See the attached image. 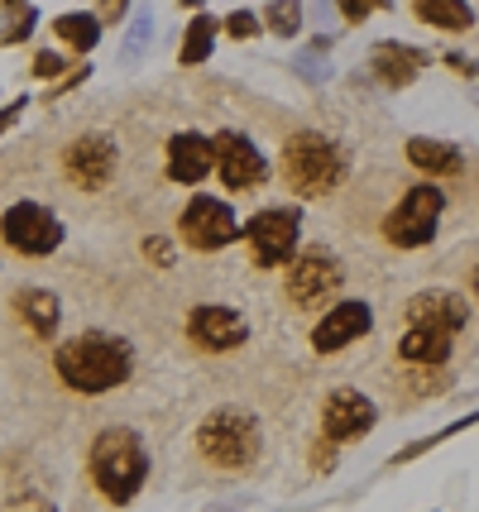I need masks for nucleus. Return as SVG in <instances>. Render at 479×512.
<instances>
[{
  "instance_id": "f257e3e1",
  "label": "nucleus",
  "mask_w": 479,
  "mask_h": 512,
  "mask_svg": "<svg viewBox=\"0 0 479 512\" xmlns=\"http://www.w3.org/2000/svg\"><path fill=\"white\" fill-rule=\"evenodd\" d=\"M53 369H58L63 388L82 393V398H101V393H115V388L130 383V374H135V345L115 331H82L58 345Z\"/></svg>"
},
{
  "instance_id": "f03ea898",
  "label": "nucleus",
  "mask_w": 479,
  "mask_h": 512,
  "mask_svg": "<svg viewBox=\"0 0 479 512\" xmlns=\"http://www.w3.org/2000/svg\"><path fill=\"white\" fill-rule=\"evenodd\" d=\"M87 469H92V484L101 489V498H106L111 508H125V503H135L139 489L149 484V450L139 441V431H130V426H106L92 441Z\"/></svg>"
},
{
  "instance_id": "7ed1b4c3",
  "label": "nucleus",
  "mask_w": 479,
  "mask_h": 512,
  "mask_svg": "<svg viewBox=\"0 0 479 512\" xmlns=\"http://www.w3.org/2000/svg\"><path fill=\"white\" fill-rule=\"evenodd\" d=\"M278 168H283V182L293 187L297 197H307V201L331 197V192L345 182V173H350V168H345V149L331 139V134H321V130L288 134Z\"/></svg>"
},
{
  "instance_id": "20e7f679",
  "label": "nucleus",
  "mask_w": 479,
  "mask_h": 512,
  "mask_svg": "<svg viewBox=\"0 0 479 512\" xmlns=\"http://www.w3.org/2000/svg\"><path fill=\"white\" fill-rule=\"evenodd\" d=\"M264 450V431L245 407H216L202 426H197V455L216 469H250Z\"/></svg>"
},
{
  "instance_id": "39448f33",
  "label": "nucleus",
  "mask_w": 479,
  "mask_h": 512,
  "mask_svg": "<svg viewBox=\"0 0 479 512\" xmlns=\"http://www.w3.org/2000/svg\"><path fill=\"white\" fill-rule=\"evenodd\" d=\"M240 240L250 245L259 268H288L302 249V206H264L240 225Z\"/></svg>"
},
{
  "instance_id": "423d86ee",
  "label": "nucleus",
  "mask_w": 479,
  "mask_h": 512,
  "mask_svg": "<svg viewBox=\"0 0 479 512\" xmlns=\"http://www.w3.org/2000/svg\"><path fill=\"white\" fill-rule=\"evenodd\" d=\"M345 283V264L336 249L326 245H307L297 249V259L288 264V278H283V288H288V302L302 307V312H317L321 302H331Z\"/></svg>"
},
{
  "instance_id": "0eeeda50",
  "label": "nucleus",
  "mask_w": 479,
  "mask_h": 512,
  "mask_svg": "<svg viewBox=\"0 0 479 512\" xmlns=\"http://www.w3.org/2000/svg\"><path fill=\"white\" fill-rule=\"evenodd\" d=\"M446 211V192L432 182H417L412 192H403V201L388 211L384 221V240L393 249H422L436 240V225Z\"/></svg>"
},
{
  "instance_id": "6e6552de",
  "label": "nucleus",
  "mask_w": 479,
  "mask_h": 512,
  "mask_svg": "<svg viewBox=\"0 0 479 512\" xmlns=\"http://www.w3.org/2000/svg\"><path fill=\"white\" fill-rule=\"evenodd\" d=\"M63 221H58V211L48 206V201H15V206H5V216H0V240L24 254V259H48L53 249L63 245Z\"/></svg>"
},
{
  "instance_id": "1a4fd4ad",
  "label": "nucleus",
  "mask_w": 479,
  "mask_h": 512,
  "mask_svg": "<svg viewBox=\"0 0 479 512\" xmlns=\"http://www.w3.org/2000/svg\"><path fill=\"white\" fill-rule=\"evenodd\" d=\"M178 240L197 254H221L240 240V216L221 197H192L178 211Z\"/></svg>"
},
{
  "instance_id": "9d476101",
  "label": "nucleus",
  "mask_w": 479,
  "mask_h": 512,
  "mask_svg": "<svg viewBox=\"0 0 479 512\" xmlns=\"http://www.w3.org/2000/svg\"><path fill=\"white\" fill-rule=\"evenodd\" d=\"M115 168H120V144L106 130L77 134L68 149H63V178L77 192H101L115 178Z\"/></svg>"
},
{
  "instance_id": "9b49d317",
  "label": "nucleus",
  "mask_w": 479,
  "mask_h": 512,
  "mask_svg": "<svg viewBox=\"0 0 479 512\" xmlns=\"http://www.w3.org/2000/svg\"><path fill=\"white\" fill-rule=\"evenodd\" d=\"M211 149H216V178L226 182V192H254L269 178V158L259 154V144L245 130H221Z\"/></svg>"
},
{
  "instance_id": "f8f14e48",
  "label": "nucleus",
  "mask_w": 479,
  "mask_h": 512,
  "mask_svg": "<svg viewBox=\"0 0 479 512\" xmlns=\"http://www.w3.org/2000/svg\"><path fill=\"white\" fill-rule=\"evenodd\" d=\"M187 340L202 350V355H230L250 340V321L235 312V307H221V302H202L187 312Z\"/></svg>"
},
{
  "instance_id": "ddd939ff",
  "label": "nucleus",
  "mask_w": 479,
  "mask_h": 512,
  "mask_svg": "<svg viewBox=\"0 0 479 512\" xmlns=\"http://www.w3.org/2000/svg\"><path fill=\"white\" fill-rule=\"evenodd\" d=\"M374 422H379V407H374V398H365L360 388L326 393V407H321V436H326V441H336V446L360 441V436L374 431Z\"/></svg>"
},
{
  "instance_id": "4468645a",
  "label": "nucleus",
  "mask_w": 479,
  "mask_h": 512,
  "mask_svg": "<svg viewBox=\"0 0 479 512\" xmlns=\"http://www.w3.org/2000/svg\"><path fill=\"white\" fill-rule=\"evenodd\" d=\"M369 331H374V307L360 302V297H345V302H336V307L312 326V350H317V355H336L345 345L365 340Z\"/></svg>"
},
{
  "instance_id": "2eb2a0df",
  "label": "nucleus",
  "mask_w": 479,
  "mask_h": 512,
  "mask_svg": "<svg viewBox=\"0 0 479 512\" xmlns=\"http://www.w3.org/2000/svg\"><path fill=\"white\" fill-rule=\"evenodd\" d=\"M403 321H408V326H427V331L460 335L465 321H470V302H465L456 288H427V292H417V297H408Z\"/></svg>"
},
{
  "instance_id": "dca6fc26",
  "label": "nucleus",
  "mask_w": 479,
  "mask_h": 512,
  "mask_svg": "<svg viewBox=\"0 0 479 512\" xmlns=\"http://www.w3.org/2000/svg\"><path fill=\"white\" fill-rule=\"evenodd\" d=\"M216 173V149L211 139L197 130H178L168 139V178L183 182V187H197Z\"/></svg>"
},
{
  "instance_id": "f3484780",
  "label": "nucleus",
  "mask_w": 479,
  "mask_h": 512,
  "mask_svg": "<svg viewBox=\"0 0 479 512\" xmlns=\"http://www.w3.org/2000/svg\"><path fill=\"white\" fill-rule=\"evenodd\" d=\"M369 67H374V77L384 82V87L403 91L412 87L417 77H422V67H427V53L412 44H398V39H388V44H374V58H369Z\"/></svg>"
},
{
  "instance_id": "a211bd4d",
  "label": "nucleus",
  "mask_w": 479,
  "mask_h": 512,
  "mask_svg": "<svg viewBox=\"0 0 479 512\" xmlns=\"http://www.w3.org/2000/svg\"><path fill=\"white\" fill-rule=\"evenodd\" d=\"M15 321H20L34 340H53V335H58V321H63V302H58V292H48V288L15 292Z\"/></svg>"
},
{
  "instance_id": "6ab92c4d",
  "label": "nucleus",
  "mask_w": 479,
  "mask_h": 512,
  "mask_svg": "<svg viewBox=\"0 0 479 512\" xmlns=\"http://www.w3.org/2000/svg\"><path fill=\"white\" fill-rule=\"evenodd\" d=\"M456 350V335L446 331H427V326H408L403 340H398V359L412 364V369H441Z\"/></svg>"
},
{
  "instance_id": "aec40b11",
  "label": "nucleus",
  "mask_w": 479,
  "mask_h": 512,
  "mask_svg": "<svg viewBox=\"0 0 479 512\" xmlns=\"http://www.w3.org/2000/svg\"><path fill=\"white\" fill-rule=\"evenodd\" d=\"M408 163L417 173H427V178H456L460 168H465V154H460L456 144H446V139H408Z\"/></svg>"
},
{
  "instance_id": "412c9836",
  "label": "nucleus",
  "mask_w": 479,
  "mask_h": 512,
  "mask_svg": "<svg viewBox=\"0 0 479 512\" xmlns=\"http://www.w3.org/2000/svg\"><path fill=\"white\" fill-rule=\"evenodd\" d=\"M412 15L432 29H446V34H465L475 24L470 0H412Z\"/></svg>"
},
{
  "instance_id": "4be33fe9",
  "label": "nucleus",
  "mask_w": 479,
  "mask_h": 512,
  "mask_svg": "<svg viewBox=\"0 0 479 512\" xmlns=\"http://www.w3.org/2000/svg\"><path fill=\"white\" fill-rule=\"evenodd\" d=\"M53 34H58L72 53H92V48L101 44V20L87 15V10H68V15L53 20Z\"/></svg>"
},
{
  "instance_id": "5701e85b",
  "label": "nucleus",
  "mask_w": 479,
  "mask_h": 512,
  "mask_svg": "<svg viewBox=\"0 0 479 512\" xmlns=\"http://www.w3.org/2000/svg\"><path fill=\"white\" fill-rule=\"evenodd\" d=\"M216 29L221 24L211 20V15H192V24H187V34H183V53H178V63L183 67H197L211 58V48H216Z\"/></svg>"
},
{
  "instance_id": "b1692460",
  "label": "nucleus",
  "mask_w": 479,
  "mask_h": 512,
  "mask_svg": "<svg viewBox=\"0 0 479 512\" xmlns=\"http://www.w3.org/2000/svg\"><path fill=\"white\" fill-rule=\"evenodd\" d=\"M264 29L278 34V39H293L297 29H302V0H274L264 10Z\"/></svg>"
},
{
  "instance_id": "393cba45",
  "label": "nucleus",
  "mask_w": 479,
  "mask_h": 512,
  "mask_svg": "<svg viewBox=\"0 0 479 512\" xmlns=\"http://www.w3.org/2000/svg\"><path fill=\"white\" fill-rule=\"evenodd\" d=\"M29 72H34L39 82H53V77H63V72H68V53H58V48H39V53H34V63H29Z\"/></svg>"
},
{
  "instance_id": "a878e982",
  "label": "nucleus",
  "mask_w": 479,
  "mask_h": 512,
  "mask_svg": "<svg viewBox=\"0 0 479 512\" xmlns=\"http://www.w3.org/2000/svg\"><path fill=\"white\" fill-rule=\"evenodd\" d=\"M221 29H226L230 39H240V44H245V39H259V29H264V20H259L254 10H230Z\"/></svg>"
},
{
  "instance_id": "bb28decb",
  "label": "nucleus",
  "mask_w": 479,
  "mask_h": 512,
  "mask_svg": "<svg viewBox=\"0 0 479 512\" xmlns=\"http://www.w3.org/2000/svg\"><path fill=\"white\" fill-rule=\"evenodd\" d=\"M15 15H20V20H15V24H5V29H0V44H24V39H29V29L39 24V15H34L29 5H24V10H15Z\"/></svg>"
},
{
  "instance_id": "cd10ccee",
  "label": "nucleus",
  "mask_w": 479,
  "mask_h": 512,
  "mask_svg": "<svg viewBox=\"0 0 479 512\" xmlns=\"http://www.w3.org/2000/svg\"><path fill=\"white\" fill-rule=\"evenodd\" d=\"M336 5H341L345 24H365L374 10H388V0H336Z\"/></svg>"
},
{
  "instance_id": "c85d7f7f",
  "label": "nucleus",
  "mask_w": 479,
  "mask_h": 512,
  "mask_svg": "<svg viewBox=\"0 0 479 512\" xmlns=\"http://www.w3.org/2000/svg\"><path fill=\"white\" fill-rule=\"evenodd\" d=\"M144 259H149V264H159V268H173V259H178V249L168 245L163 235H149V240H144Z\"/></svg>"
},
{
  "instance_id": "c756f323",
  "label": "nucleus",
  "mask_w": 479,
  "mask_h": 512,
  "mask_svg": "<svg viewBox=\"0 0 479 512\" xmlns=\"http://www.w3.org/2000/svg\"><path fill=\"white\" fill-rule=\"evenodd\" d=\"M24 106H29V101H10V106H5V111H0V139H5V134L15 130V125H20V115H24Z\"/></svg>"
},
{
  "instance_id": "7c9ffc66",
  "label": "nucleus",
  "mask_w": 479,
  "mask_h": 512,
  "mask_svg": "<svg viewBox=\"0 0 479 512\" xmlns=\"http://www.w3.org/2000/svg\"><path fill=\"white\" fill-rule=\"evenodd\" d=\"M125 5H130V0H101V15H106V20H120Z\"/></svg>"
},
{
  "instance_id": "2f4dec72",
  "label": "nucleus",
  "mask_w": 479,
  "mask_h": 512,
  "mask_svg": "<svg viewBox=\"0 0 479 512\" xmlns=\"http://www.w3.org/2000/svg\"><path fill=\"white\" fill-rule=\"evenodd\" d=\"M470 292L479 297V264H475V273H470Z\"/></svg>"
},
{
  "instance_id": "473e14b6",
  "label": "nucleus",
  "mask_w": 479,
  "mask_h": 512,
  "mask_svg": "<svg viewBox=\"0 0 479 512\" xmlns=\"http://www.w3.org/2000/svg\"><path fill=\"white\" fill-rule=\"evenodd\" d=\"M20 512H53V508H44V503H39V508H20Z\"/></svg>"
}]
</instances>
